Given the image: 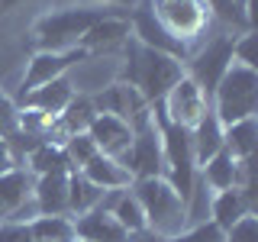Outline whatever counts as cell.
<instances>
[{
    "label": "cell",
    "instance_id": "15",
    "mask_svg": "<svg viewBox=\"0 0 258 242\" xmlns=\"http://www.w3.org/2000/svg\"><path fill=\"white\" fill-rule=\"evenodd\" d=\"M32 200V174L26 168H13V171L0 174V223H10L20 207Z\"/></svg>",
    "mask_w": 258,
    "mask_h": 242
},
{
    "label": "cell",
    "instance_id": "16",
    "mask_svg": "<svg viewBox=\"0 0 258 242\" xmlns=\"http://www.w3.org/2000/svg\"><path fill=\"white\" fill-rule=\"evenodd\" d=\"M71 100H75V87H71L68 75H61V78L48 81V84H42V87H36V91H29L20 100V107H32L39 113H48V116H58Z\"/></svg>",
    "mask_w": 258,
    "mask_h": 242
},
{
    "label": "cell",
    "instance_id": "14",
    "mask_svg": "<svg viewBox=\"0 0 258 242\" xmlns=\"http://www.w3.org/2000/svg\"><path fill=\"white\" fill-rule=\"evenodd\" d=\"M75 232H78V239H84V242H126L129 239V232L113 220V213L103 210V207H94V210H87V213L75 216Z\"/></svg>",
    "mask_w": 258,
    "mask_h": 242
},
{
    "label": "cell",
    "instance_id": "29",
    "mask_svg": "<svg viewBox=\"0 0 258 242\" xmlns=\"http://www.w3.org/2000/svg\"><path fill=\"white\" fill-rule=\"evenodd\" d=\"M0 242H32L29 223H0Z\"/></svg>",
    "mask_w": 258,
    "mask_h": 242
},
{
    "label": "cell",
    "instance_id": "19",
    "mask_svg": "<svg viewBox=\"0 0 258 242\" xmlns=\"http://www.w3.org/2000/svg\"><path fill=\"white\" fill-rule=\"evenodd\" d=\"M255 145H258V123H255V116L239 119V123H232V126L223 129V149L229 152L236 161H252Z\"/></svg>",
    "mask_w": 258,
    "mask_h": 242
},
{
    "label": "cell",
    "instance_id": "12",
    "mask_svg": "<svg viewBox=\"0 0 258 242\" xmlns=\"http://www.w3.org/2000/svg\"><path fill=\"white\" fill-rule=\"evenodd\" d=\"M68 174L71 171H52L32 177V200H36L39 216L68 213Z\"/></svg>",
    "mask_w": 258,
    "mask_h": 242
},
{
    "label": "cell",
    "instance_id": "27",
    "mask_svg": "<svg viewBox=\"0 0 258 242\" xmlns=\"http://www.w3.org/2000/svg\"><path fill=\"white\" fill-rule=\"evenodd\" d=\"M223 242H258V220H255V213L242 216L232 229H226Z\"/></svg>",
    "mask_w": 258,
    "mask_h": 242
},
{
    "label": "cell",
    "instance_id": "30",
    "mask_svg": "<svg viewBox=\"0 0 258 242\" xmlns=\"http://www.w3.org/2000/svg\"><path fill=\"white\" fill-rule=\"evenodd\" d=\"M39 4H48V0H0V20L10 13L26 10V7H39Z\"/></svg>",
    "mask_w": 258,
    "mask_h": 242
},
{
    "label": "cell",
    "instance_id": "20",
    "mask_svg": "<svg viewBox=\"0 0 258 242\" xmlns=\"http://www.w3.org/2000/svg\"><path fill=\"white\" fill-rule=\"evenodd\" d=\"M32 242H78L75 232V216L58 213V216H36L29 223Z\"/></svg>",
    "mask_w": 258,
    "mask_h": 242
},
{
    "label": "cell",
    "instance_id": "33",
    "mask_svg": "<svg viewBox=\"0 0 258 242\" xmlns=\"http://www.w3.org/2000/svg\"><path fill=\"white\" fill-rule=\"evenodd\" d=\"M78 242H84V239H78Z\"/></svg>",
    "mask_w": 258,
    "mask_h": 242
},
{
    "label": "cell",
    "instance_id": "3",
    "mask_svg": "<svg viewBox=\"0 0 258 242\" xmlns=\"http://www.w3.org/2000/svg\"><path fill=\"white\" fill-rule=\"evenodd\" d=\"M136 200H139L142 213H145V229L155 232L161 239H174L177 232L187 229V210H184V200L165 177H142V181H133Z\"/></svg>",
    "mask_w": 258,
    "mask_h": 242
},
{
    "label": "cell",
    "instance_id": "7",
    "mask_svg": "<svg viewBox=\"0 0 258 242\" xmlns=\"http://www.w3.org/2000/svg\"><path fill=\"white\" fill-rule=\"evenodd\" d=\"M152 107H155L171 126L190 129V126H197L200 119H204V113L210 110V94L190 75H181L174 81L171 91L161 97L158 103H152Z\"/></svg>",
    "mask_w": 258,
    "mask_h": 242
},
{
    "label": "cell",
    "instance_id": "9",
    "mask_svg": "<svg viewBox=\"0 0 258 242\" xmlns=\"http://www.w3.org/2000/svg\"><path fill=\"white\" fill-rule=\"evenodd\" d=\"M87 136L94 139L97 152L110 158H123L133 145V126L119 116H110V113H97L87 126Z\"/></svg>",
    "mask_w": 258,
    "mask_h": 242
},
{
    "label": "cell",
    "instance_id": "17",
    "mask_svg": "<svg viewBox=\"0 0 258 242\" xmlns=\"http://www.w3.org/2000/svg\"><path fill=\"white\" fill-rule=\"evenodd\" d=\"M81 174H84L91 184H97L100 191H126V188H133V174L126 171L123 161L110 158V155H100V152L81 168Z\"/></svg>",
    "mask_w": 258,
    "mask_h": 242
},
{
    "label": "cell",
    "instance_id": "1",
    "mask_svg": "<svg viewBox=\"0 0 258 242\" xmlns=\"http://www.w3.org/2000/svg\"><path fill=\"white\" fill-rule=\"evenodd\" d=\"M123 52H126V62H123V75H119V81L133 84L149 107L158 103L161 97L174 87V81L184 75V62L181 58L165 55V52H155V48H145V45L136 42L133 36L126 39Z\"/></svg>",
    "mask_w": 258,
    "mask_h": 242
},
{
    "label": "cell",
    "instance_id": "5",
    "mask_svg": "<svg viewBox=\"0 0 258 242\" xmlns=\"http://www.w3.org/2000/svg\"><path fill=\"white\" fill-rule=\"evenodd\" d=\"M255 107H258V68H245V65L232 62L210 94V110L226 129L239 119L255 116Z\"/></svg>",
    "mask_w": 258,
    "mask_h": 242
},
{
    "label": "cell",
    "instance_id": "21",
    "mask_svg": "<svg viewBox=\"0 0 258 242\" xmlns=\"http://www.w3.org/2000/svg\"><path fill=\"white\" fill-rule=\"evenodd\" d=\"M103 194L107 191H100L97 184H91L81 171H71L68 174V216H81V213H87V210L100 207Z\"/></svg>",
    "mask_w": 258,
    "mask_h": 242
},
{
    "label": "cell",
    "instance_id": "26",
    "mask_svg": "<svg viewBox=\"0 0 258 242\" xmlns=\"http://www.w3.org/2000/svg\"><path fill=\"white\" fill-rule=\"evenodd\" d=\"M232 62L236 65H245V68H258V58H255V32L245 29L236 36L232 42Z\"/></svg>",
    "mask_w": 258,
    "mask_h": 242
},
{
    "label": "cell",
    "instance_id": "4",
    "mask_svg": "<svg viewBox=\"0 0 258 242\" xmlns=\"http://www.w3.org/2000/svg\"><path fill=\"white\" fill-rule=\"evenodd\" d=\"M145 7L177 45L187 48V58L204 39H210V29L220 26L204 0H149Z\"/></svg>",
    "mask_w": 258,
    "mask_h": 242
},
{
    "label": "cell",
    "instance_id": "8",
    "mask_svg": "<svg viewBox=\"0 0 258 242\" xmlns=\"http://www.w3.org/2000/svg\"><path fill=\"white\" fill-rule=\"evenodd\" d=\"M84 48H71V52H36L32 58L26 62V71H23V81H20V100L26 97L29 91L48 84V81L68 75L75 65L84 58Z\"/></svg>",
    "mask_w": 258,
    "mask_h": 242
},
{
    "label": "cell",
    "instance_id": "24",
    "mask_svg": "<svg viewBox=\"0 0 258 242\" xmlns=\"http://www.w3.org/2000/svg\"><path fill=\"white\" fill-rule=\"evenodd\" d=\"M20 133V103L0 87V139H10Z\"/></svg>",
    "mask_w": 258,
    "mask_h": 242
},
{
    "label": "cell",
    "instance_id": "25",
    "mask_svg": "<svg viewBox=\"0 0 258 242\" xmlns=\"http://www.w3.org/2000/svg\"><path fill=\"white\" fill-rule=\"evenodd\" d=\"M226 239V232L220 229L216 223H197V226H187L184 232H177L174 239H168V242H223Z\"/></svg>",
    "mask_w": 258,
    "mask_h": 242
},
{
    "label": "cell",
    "instance_id": "23",
    "mask_svg": "<svg viewBox=\"0 0 258 242\" xmlns=\"http://www.w3.org/2000/svg\"><path fill=\"white\" fill-rule=\"evenodd\" d=\"M61 152H64V161H68V171H81L97 155V145L87 133H78V136H68L61 142Z\"/></svg>",
    "mask_w": 258,
    "mask_h": 242
},
{
    "label": "cell",
    "instance_id": "18",
    "mask_svg": "<svg viewBox=\"0 0 258 242\" xmlns=\"http://www.w3.org/2000/svg\"><path fill=\"white\" fill-rule=\"evenodd\" d=\"M187 133H190V149H194L197 168L204 165V161H210L216 152H223V123L213 116V110H207L204 119H200L197 126H190Z\"/></svg>",
    "mask_w": 258,
    "mask_h": 242
},
{
    "label": "cell",
    "instance_id": "28",
    "mask_svg": "<svg viewBox=\"0 0 258 242\" xmlns=\"http://www.w3.org/2000/svg\"><path fill=\"white\" fill-rule=\"evenodd\" d=\"M142 0H52V7H110V10L133 13Z\"/></svg>",
    "mask_w": 258,
    "mask_h": 242
},
{
    "label": "cell",
    "instance_id": "2",
    "mask_svg": "<svg viewBox=\"0 0 258 242\" xmlns=\"http://www.w3.org/2000/svg\"><path fill=\"white\" fill-rule=\"evenodd\" d=\"M126 10H110V7H52L32 23V39L39 52H71L81 48L84 32L100 23L103 16H119Z\"/></svg>",
    "mask_w": 258,
    "mask_h": 242
},
{
    "label": "cell",
    "instance_id": "10",
    "mask_svg": "<svg viewBox=\"0 0 258 242\" xmlns=\"http://www.w3.org/2000/svg\"><path fill=\"white\" fill-rule=\"evenodd\" d=\"M129 36L145 48H155V52H165V55H174V58L187 62V48L177 45L174 39L158 26L155 16L149 13V7H136V10L129 13Z\"/></svg>",
    "mask_w": 258,
    "mask_h": 242
},
{
    "label": "cell",
    "instance_id": "6",
    "mask_svg": "<svg viewBox=\"0 0 258 242\" xmlns=\"http://www.w3.org/2000/svg\"><path fill=\"white\" fill-rule=\"evenodd\" d=\"M236 36L239 32L223 29L220 36L204 39V42L190 52V58L184 62V75H190L207 94H213L216 81H220L226 75V68L232 65V42H236Z\"/></svg>",
    "mask_w": 258,
    "mask_h": 242
},
{
    "label": "cell",
    "instance_id": "22",
    "mask_svg": "<svg viewBox=\"0 0 258 242\" xmlns=\"http://www.w3.org/2000/svg\"><path fill=\"white\" fill-rule=\"evenodd\" d=\"M23 168H26L32 177H39V174H52V171H68V161H64L61 145H55V142H39L36 149H32L29 155L23 158Z\"/></svg>",
    "mask_w": 258,
    "mask_h": 242
},
{
    "label": "cell",
    "instance_id": "31",
    "mask_svg": "<svg viewBox=\"0 0 258 242\" xmlns=\"http://www.w3.org/2000/svg\"><path fill=\"white\" fill-rule=\"evenodd\" d=\"M13 168H23V165H20V161H16L13 149H10V142H7V139H0V174L13 171Z\"/></svg>",
    "mask_w": 258,
    "mask_h": 242
},
{
    "label": "cell",
    "instance_id": "13",
    "mask_svg": "<svg viewBox=\"0 0 258 242\" xmlns=\"http://www.w3.org/2000/svg\"><path fill=\"white\" fill-rule=\"evenodd\" d=\"M255 213V200L248 197L242 188H229V191H213L210 200V223H216L220 229H232L242 216Z\"/></svg>",
    "mask_w": 258,
    "mask_h": 242
},
{
    "label": "cell",
    "instance_id": "11",
    "mask_svg": "<svg viewBox=\"0 0 258 242\" xmlns=\"http://www.w3.org/2000/svg\"><path fill=\"white\" fill-rule=\"evenodd\" d=\"M129 39V13L119 16H103L100 23H94L81 39V48L87 55H113L116 48H123Z\"/></svg>",
    "mask_w": 258,
    "mask_h": 242
},
{
    "label": "cell",
    "instance_id": "32",
    "mask_svg": "<svg viewBox=\"0 0 258 242\" xmlns=\"http://www.w3.org/2000/svg\"><path fill=\"white\" fill-rule=\"evenodd\" d=\"M126 242H168V239H161V236H155V232L142 229V232H129V239H126Z\"/></svg>",
    "mask_w": 258,
    "mask_h": 242
}]
</instances>
